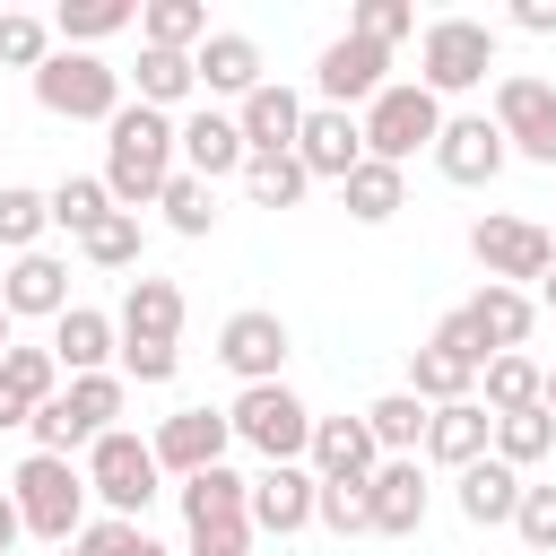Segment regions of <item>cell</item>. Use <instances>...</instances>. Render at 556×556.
<instances>
[{"label": "cell", "mask_w": 556, "mask_h": 556, "mask_svg": "<svg viewBox=\"0 0 556 556\" xmlns=\"http://www.w3.org/2000/svg\"><path fill=\"white\" fill-rule=\"evenodd\" d=\"M174 174H182V122L156 113V104H122L104 122V191H113V208H130V217L156 208Z\"/></svg>", "instance_id": "cell-1"}, {"label": "cell", "mask_w": 556, "mask_h": 556, "mask_svg": "<svg viewBox=\"0 0 556 556\" xmlns=\"http://www.w3.org/2000/svg\"><path fill=\"white\" fill-rule=\"evenodd\" d=\"M9 495H17V513H26V539H43V547H70V539L87 530V469H78V460L26 452L17 478H9Z\"/></svg>", "instance_id": "cell-2"}, {"label": "cell", "mask_w": 556, "mask_h": 556, "mask_svg": "<svg viewBox=\"0 0 556 556\" xmlns=\"http://www.w3.org/2000/svg\"><path fill=\"white\" fill-rule=\"evenodd\" d=\"M182 530H191V556H252V478H235L226 460L182 478Z\"/></svg>", "instance_id": "cell-3"}, {"label": "cell", "mask_w": 556, "mask_h": 556, "mask_svg": "<svg viewBox=\"0 0 556 556\" xmlns=\"http://www.w3.org/2000/svg\"><path fill=\"white\" fill-rule=\"evenodd\" d=\"M122 400H130V382H122V374H70V391H61V400H43L26 434H35V452L70 460V452H87L96 434H113Z\"/></svg>", "instance_id": "cell-4"}, {"label": "cell", "mask_w": 556, "mask_h": 556, "mask_svg": "<svg viewBox=\"0 0 556 556\" xmlns=\"http://www.w3.org/2000/svg\"><path fill=\"white\" fill-rule=\"evenodd\" d=\"M356 122H365V156H382V165H400V174H408V156H417V148H434L452 113H443V96H426L417 78H391Z\"/></svg>", "instance_id": "cell-5"}, {"label": "cell", "mask_w": 556, "mask_h": 556, "mask_svg": "<svg viewBox=\"0 0 556 556\" xmlns=\"http://www.w3.org/2000/svg\"><path fill=\"white\" fill-rule=\"evenodd\" d=\"M156 443L148 434H130V426H113V434H96L87 443V495L113 513V521H139L148 504H156Z\"/></svg>", "instance_id": "cell-6"}, {"label": "cell", "mask_w": 556, "mask_h": 556, "mask_svg": "<svg viewBox=\"0 0 556 556\" xmlns=\"http://www.w3.org/2000/svg\"><path fill=\"white\" fill-rule=\"evenodd\" d=\"M486 70H495V26L486 17H434L417 35V87L426 96H469V87H486Z\"/></svg>", "instance_id": "cell-7"}, {"label": "cell", "mask_w": 556, "mask_h": 556, "mask_svg": "<svg viewBox=\"0 0 556 556\" xmlns=\"http://www.w3.org/2000/svg\"><path fill=\"white\" fill-rule=\"evenodd\" d=\"M478 374H486V348L469 330V313H443L426 348H408V391L426 408H452V400H478Z\"/></svg>", "instance_id": "cell-8"}, {"label": "cell", "mask_w": 556, "mask_h": 556, "mask_svg": "<svg viewBox=\"0 0 556 556\" xmlns=\"http://www.w3.org/2000/svg\"><path fill=\"white\" fill-rule=\"evenodd\" d=\"M35 104H43L52 122H113V113H122V70L61 43V52L35 70Z\"/></svg>", "instance_id": "cell-9"}, {"label": "cell", "mask_w": 556, "mask_h": 556, "mask_svg": "<svg viewBox=\"0 0 556 556\" xmlns=\"http://www.w3.org/2000/svg\"><path fill=\"white\" fill-rule=\"evenodd\" d=\"M226 426H235V443H252L261 460H304V452H313V408H304L287 382H252V391H235Z\"/></svg>", "instance_id": "cell-10"}, {"label": "cell", "mask_w": 556, "mask_h": 556, "mask_svg": "<svg viewBox=\"0 0 556 556\" xmlns=\"http://www.w3.org/2000/svg\"><path fill=\"white\" fill-rule=\"evenodd\" d=\"M469 252H478V269H486L495 287H521V278H547V269H556V235H547L539 217H513V208L478 217V226H469Z\"/></svg>", "instance_id": "cell-11"}, {"label": "cell", "mask_w": 556, "mask_h": 556, "mask_svg": "<svg viewBox=\"0 0 556 556\" xmlns=\"http://www.w3.org/2000/svg\"><path fill=\"white\" fill-rule=\"evenodd\" d=\"M495 130H504L513 156L556 165V87L530 78V70H504V78H495Z\"/></svg>", "instance_id": "cell-12"}, {"label": "cell", "mask_w": 556, "mask_h": 556, "mask_svg": "<svg viewBox=\"0 0 556 556\" xmlns=\"http://www.w3.org/2000/svg\"><path fill=\"white\" fill-rule=\"evenodd\" d=\"M287 321L269 313V304H243V313H226V330H217V365L252 391V382H287Z\"/></svg>", "instance_id": "cell-13"}, {"label": "cell", "mask_w": 556, "mask_h": 556, "mask_svg": "<svg viewBox=\"0 0 556 556\" xmlns=\"http://www.w3.org/2000/svg\"><path fill=\"white\" fill-rule=\"evenodd\" d=\"M313 521H321V478H313L304 460H261V478H252V530L295 539V530H313Z\"/></svg>", "instance_id": "cell-14"}, {"label": "cell", "mask_w": 556, "mask_h": 556, "mask_svg": "<svg viewBox=\"0 0 556 556\" xmlns=\"http://www.w3.org/2000/svg\"><path fill=\"white\" fill-rule=\"evenodd\" d=\"M504 130H495V113H452L443 122V139H434V174L443 182H460V191H478V182H495L504 174Z\"/></svg>", "instance_id": "cell-15"}, {"label": "cell", "mask_w": 556, "mask_h": 556, "mask_svg": "<svg viewBox=\"0 0 556 556\" xmlns=\"http://www.w3.org/2000/svg\"><path fill=\"white\" fill-rule=\"evenodd\" d=\"M382 70H391V52H382V43H365V35H339V43H321V61H313V87H321V104H339V113H348V104H374V96L391 87Z\"/></svg>", "instance_id": "cell-16"}, {"label": "cell", "mask_w": 556, "mask_h": 556, "mask_svg": "<svg viewBox=\"0 0 556 556\" xmlns=\"http://www.w3.org/2000/svg\"><path fill=\"white\" fill-rule=\"evenodd\" d=\"M156 469H174V478H200V469H217L226 460V443H235V426H226V408H174L156 434Z\"/></svg>", "instance_id": "cell-17"}, {"label": "cell", "mask_w": 556, "mask_h": 556, "mask_svg": "<svg viewBox=\"0 0 556 556\" xmlns=\"http://www.w3.org/2000/svg\"><path fill=\"white\" fill-rule=\"evenodd\" d=\"M304 469H313L321 486H365V478L382 469V443H374L365 417H313V452H304Z\"/></svg>", "instance_id": "cell-18"}, {"label": "cell", "mask_w": 556, "mask_h": 556, "mask_svg": "<svg viewBox=\"0 0 556 556\" xmlns=\"http://www.w3.org/2000/svg\"><path fill=\"white\" fill-rule=\"evenodd\" d=\"M295 165H304L313 182H348V174L365 165V122L339 113V104H313V113H304V139H295Z\"/></svg>", "instance_id": "cell-19"}, {"label": "cell", "mask_w": 556, "mask_h": 556, "mask_svg": "<svg viewBox=\"0 0 556 556\" xmlns=\"http://www.w3.org/2000/svg\"><path fill=\"white\" fill-rule=\"evenodd\" d=\"M304 113H313V104H304L295 87H278V78H269V87H252V96L235 104V122H243V148H252V156H295Z\"/></svg>", "instance_id": "cell-20"}, {"label": "cell", "mask_w": 556, "mask_h": 556, "mask_svg": "<svg viewBox=\"0 0 556 556\" xmlns=\"http://www.w3.org/2000/svg\"><path fill=\"white\" fill-rule=\"evenodd\" d=\"M243 165H252V148H243V122H235V113H217V104L182 113V174L226 182V174H243Z\"/></svg>", "instance_id": "cell-21"}, {"label": "cell", "mask_w": 556, "mask_h": 556, "mask_svg": "<svg viewBox=\"0 0 556 556\" xmlns=\"http://www.w3.org/2000/svg\"><path fill=\"white\" fill-rule=\"evenodd\" d=\"M0 304H9V321H61V313H70V261L17 252L9 278H0Z\"/></svg>", "instance_id": "cell-22"}, {"label": "cell", "mask_w": 556, "mask_h": 556, "mask_svg": "<svg viewBox=\"0 0 556 556\" xmlns=\"http://www.w3.org/2000/svg\"><path fill=\"white\" fill-rule=\"evenodd\" d=\"M191 70H200V96H252V87H269V70H261V43L243 35V26H217L200 52H191Z\"/></svg>", "instance_id": "cell-23"}, {"label": "cell", "mask_w": 556, "mask_h": 556, "mask_svg": "<svg viewBox=\"0 0 556 556\" xmlns=\"http://www.w3.org/2000/svg\"><path fill=\"white\" fill-rule=\"evenodd\" d=\"M460 313H469V330H478V348H486V356H521V339H530V321H539V295H530V287H495V278H486Z\"/></svg>", "instance_id": "cell-24"}, {"label": "cell", "mask_w": 556, "mask_h": 556, "mask_svg": "<svg viewBox=\"0 0 556 556\" xmlns=\"http://www.w3.org/2000/svg\"><path fill=\"white\" fill-rule=\"evenodd\" d=\"M486 452H495V408H486V400H452V408L426 417V460H443L452 478H460L469 460H486Z\"/></svg>", "instance_id": "cell-25"}, {"label": "cell", "mask_w": 556, "mask_h": 556, "mask_svg": "<svg viewBox=\"0 0 556 556\" xmlns=\"http://www.w3.org/2000/svg\"><path fill=\"white\" fill-rule=\"evenodd\" d=\"M365 513H374L382 539H417V530H426V469H417V460H382V469L365 478Z\"/></svg>", "instance_id": "cell-26"}, {"label": "cell", "mask_w": 556, "mask_h": 556, "mask_svg": "<svg viewBox=\"0 0 556 556\" xmlns=\"http://www.w3.org/2000/svg\"><path fill=\"white\" fill-rule=\"evenodd\" d=\"M113 321H122V339L174 348V339H182V287H174V278H148V269H139V278L122 287V313H113Z\"/></svg>", "instance_id": "cell-27"}, {"label": "cell", "mask_w": 556, "mask_h": 556, "mask_svg": "<svg viewBox=\"0 0 556 556\" xmlns=\"http://www.w3.org/2000/svg\"><path fill=\"white\" fill-rule=\"evenodd\" d=\"M52 356H61V374H104V365L122 356V321L96 313V304H70V313L52 321Z\"/></svg>", "instance_id": "cell-28"}, {"label": "cell", "mask_w": 556, "mask_h": 556, "mask_svg": "<svg viewBox=\"0 0 556 556\" xmlns=\"http://www.w3.org/2000/svg\"><path fill=\"white\" fill-rule=\"evenodd\" d=\"M460 521H478V530H513V513H521V469H504L495 452L486 460H469L460 469Z\"/></svg>", "instance_id": "cell-29"}, {"label": "cell", "mask_w": 556, "mask_h": 556, "mask_svg": "<svg viewBox=\"0 0 556 556\" xmlns=\"http://www.w3.org/2000/svg\"><path fill=\"white\" fill-rule=\"evenodd\" d=\"M339 200H348V217H356V226H391V217L408 208V174H400V165H382V156H365V165L339 182Z\"/></svg>", "instance_id": "cell-30"}, {"label": "cell", "mask_w": 556, "mask_h": 556, "mask_svg": "<svg viewBox=\"0 0 556 556\" xmlns=\"http://www.w3.org/2000/svg\"><path fill=\"white\" fill-rule=\"evenodd\" d=\"M130 87H139V104H156V113H174V104H191L200 96V70H191V52H156V43H139V70H122Z\"/></svg>", "instance_id": "cell-31"}, {"label": "cell", "mask_w": 556, "mask_h": 556, "mask_svg": "<svg viewBox=\"0 0 556 556\" xmlns=\"http://www.w3.org/2000/svg\"><path fill=\"white\" fill-rule=\"evenodd\" d=\"M426 417H434V408H426L417 391H382V400L365 408V426H374L382 460H417V452H426Z\"/></svg>", "instance_id": "cell-32"}, {"label": "cell", "mask_w": 556, "mask_h": 556, "mask_svg": "<svg viewBox=\"0 0 556 556\" xmlns=\"http://www.w3.org/2000/svg\"><path fill=\"white\" fill-rule=\"evenodd\" d=\"M478 400H486L495 417H521V408H539V400H547V365H530V356H486Z\"/></svg>", "instance_id": "cell-33"}, {"label": "cell", "mask_w": 556, "mask_h": 556, "mask_svg": "<svg viewBox=\"0 0 556 556\" xmlns=\"http://www.w3.org/2000/svg\"><path fill=\"white\" fill-rule=\"evenodd\" d=\"M122 26H139V9H130V0H61V9H52V35H61L70 52H87V43L122 35Z\"/></svg>", "instance_id": "cell-34"}, {"label": "cell", "mask_w": 556, "mask_h": 556, "mask_svg": "<svg viewBox=\"0 0 556 556\" xmlns=\"http://www.w3.org/2000/svg\"><path fill=\"white\" fill-rule=\"evenodd\" d=\"M139 35H148L156 52H200L217 26H208L200 0H148V9H139Z\"/></svg>", "instance_id": "cell-35"}, {"label": "cell", "mask_w": 556, "mask_h": 556, "mask_svg": "<svg viewBox=\"0 0 556 556\" xmlns=\"http://www.w3.org/2000/svg\"><path fill=\"white\" fill-rule=\"evenodd\" d=\"M104 217H113L104 174H61V182H52V226H61V235H78V243H87Z\"/></svg>", "instance_id": "cell-36"}, {"label": "cell", "mask_w": 556, "mask_h": 556, "mask_svg": "<svg viewBox=\"0 0 556 556\" xmlns=\"http://www.w3.org/2000/svg\"><path fill=\"white\" fill-rule=\"evenodd\" d=\"M547 452H556V417H547V400L521 408V417H495V460H504V469H530V460H547Z\"/></svg>", "instance_id": "cell-37"}, {"label": "cell", "mask_w": 556, "mask_h": 556, "mask_svg": "<svg viewBox=\"0 0 556 556\" xmlns=\"http://www.w3.org/2000/svg\"><path fill=\"white\" fill-rule=\"evenodd\" d=\"M61 43H52V17H35V9H0V70H43Z\"/></svg>", "instance_id": "cell-38"}, {"label": "cell", "mask_w": 556, "mask_h": 556, "mask_svg": "<svg viewBox=\"0 0 556 556\" xmlns=\"http://www.w3.org/2000/svg\"><path fill=\"white\" fill-rule=\"evenodd\" d=\"M0 382H9V391H17L26 408H43V400H61V391H70V382H61V356H52V348H9V356H0Z\"/></svg>", "instance_id": "cell-39"}, {"label": "cell", "mask_w": 556, "mask_h": 556, "mask_svg": "<svg viewBox=\"0 0 556 556\" xmlns=\"http://www.w3.org/2000/svg\"><path fill=\"white\" fill-rule=\"evenodd\" d=\"M52 226V191L0 182V252H35V235Z\"/></svg>", "instance_id": "cell-40"}, {"label": "cell", "mask_w": 556, "mask_h": 556, "mask_svg": "<svg viewBox=\"0 0 556 556\" xmlns=\"http://www.w3.org/2000/svg\"><path fill=\"white\" fill-rule=\"evenodd\" d=\"M243 191H252V208H295V200L313 191V174H304L295 156H252V165H243Z\"/></svg>", "instance_id": "cell-41"}, {"label": "cell", "mask_w": 556, "mask_h": 556, "mask_svg": "<svg viewBox=\"0 0 556 556\" xmlns=\"http://www.w3.org/2000/svg\"><path fill=\"white\" fill-rule=\"evenodd\" d=\"M156 208H165V226H174V235H191V243H200V235L217 226V182H200V174H174Z\"/></svg>", "instance_id": "cell-42"}, {"label": "cell", "mask_w": 556, "mask_h": 556, "mask_svg": "<svg viewBox=\"0 0 556 556\" xmlns=\"http://www.w3.org/2000/svg\"><path fill=\"white\" fill-rule=\"evenodd\" d=\"M70 547H78V556H174L165 539H148L139 521H113V513H96V521H87Z\"/></svg>", "instance_id": "cell-43"}, {"label": "cell", "mask_w": 556, "mask_h": 556, "mask_svg": "<svg viewBox=\"0 0 556 556\" xmlns=\"http://www.w3.org/2000/svg\"><path fill=\"white\" fill-rule=\"evenodd\" d=\"M139 243H148V235H139V217H130V208H113V217H104L78 252H87L96 269H139Z\"/></svg>", "instance_id": "cell-44"}, {"label": "cell", "mask_w": 556, "mask_h": 556, "mask_svg": "<svg viewBox=\"0 0 556 556\" xmlns=\"http://www.w3.org/2000/svg\"><path fill=\"white\" fill-rule=\"evenodd\" d=\"M408 26H417V9H408V0H356V26H348V35H365V43H382V52H391Z\"/></svg>", "instance_id": "cell-45"}, {"label": "cell", "mask_w": 556, "mask_h": 556, "mask_svg": "<svg viewBox=\"0 0 556 556\" xmlns=\"http://www.w3.org/2000/svg\"><path fill=\"white\" fill-rule=\"evenodd\" d=\"M513 530H521V547L556 556V486H521V513H513Z\"/></svg>", "instance_id": "cell-46"}, {"label": "cell", "mask_w": 556, "mask_h": 556, "mask_svg": "<svg viewBox=\"0 0 556 556\" xmlns=\"http://www.w3.org/2000/svg\"><path fill=\"white\" fill-rule=\"evenodd\" d=\"M321 521H330L339 539H365V530H374V513H365V486H321Z\"/></svg>", "instance_id": "cell-47"}, {"label": "cell", "mask_w": 556, "mask_h": 556, "mask_svg": "<svg viewBox=\"0 0 556 556\" xmlns=\"http://www.w3.org/2000/svg\"><path fill=\"white\" fill-rule=\"evenodd\" d=\"M174 348H148V339H122V382H174Z\"/></svg>", "instance_id": "cell-48"}, {"label": "cell", "mask_w": 556, "mask_h": 556, "mask_svg": "<svg viewBox=\"0 0 556 556\" xmlns=\"http://www.w3.org/2000/svg\"><path fill=\"white\" fill-rule=\"evenodd\" d=\"M513 26L521 35H556V0H513Z\"/></svg>", "instance_id": "cell-49"}, {"label": "cell", "mask_w": 556, "mask_h": 556, "mask_svg": "<svg viewBox=\"0 0 556 556\" xmlns=\"http://www.w3.org/2000/svg\"><path fill=\"white\" fill-rule=\"evenodd\" d=\"M17 539H26V513H17V495H9V486H0V556H9V547H17Z\"/></svg>", "instance_id": "cell-50"}, {"label": "cell", "mask_w": 556, "mask_h": 556, "mask_svg": "<svg viewBox=\"0 0 556 556\" xmlns=\"http://www.w3.org/2000/svg\"><path fill=\"white\" fill-rule=\"evenodd\" d=\"M0 426H35V408H26V400H17L9 382H0Z\"/></svg>", "instance_id": "cell-51"}, {"label": "cell", "mask_w": 556, "mask_h": 556, "mask_svg": "<svg viewBox=\"0 0 556 556\" xmlns=\"http://www.w3.org/2000/svg\"><path fill=\"white\" fill-rule=\"evenodd\" d=\"M539 304H547V313H556V269H547V278H539Z\"/></svg>", "instance_id": "cell-52"}, {"label": "cell", "mask_w": 556, "mask_h": 556, "mask_svg": "<svg viewBox=\"0 0 556 556\" xmlns=\"http://www.w3.org/2000/svg\"><path fill=\"white\" fill-rule=\"evenodd\" d=\"M9 348H17V339H9V304H0V356H9Z\"/></svg>", "instance_id": "cell-53"}, {"label": "cell", "mask_w": 556, "mask_h": 556, "mask_svg": "<svg viewBox=\"0 0 556 556\" xmlns=\"http://www.w3.org/2000/svg\"><path fill=\"white\" fill-rule=\"evenodd\" d=\"M547 417H556V365H547Z\"/></svg>", "instance_id": "cell-54"}, {"label": "cell", "mask_w": 556, "mask_h": 556, "mask_svg": "<svg viewBox=\"0 0 556 556\" xmlns=\"http://www.w3.org/2000/svg\"><path fill=\"white\" fill-rule=\"evenodd\" d=\"M52 556H78V547H52Z\"/></svg>", "instance_id": "cell-55"}]
</instances>
